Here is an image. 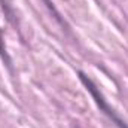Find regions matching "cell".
<instances>
[{
    "instance_id": "cell-1",
    "label": "cell",
    "mask_w": 128,
    "mask_h": 128,
    "mask_svg": "<svg viewBox=\"0 0 128 128\" xmlns=\"http://www.w3.org/2000/svg\"><path fill=\"white\" fill-rule=\"evenodd\" d=\"M79 76H80V80L84 82V85L86 86V90L91 92V96L94 97V100H96V103L98 104L100 110H101V112H103V113H104L109 119H110V121H113V122H115V124H116L119 128H128L127 124H125V122H124V121H122V119L116 115V113H115V110H113V109L107 104V101L104 100V97L100 94V91L97 90V86L94 85V82H92V80H91L86 74H84L82 72L79 73Z\"/></svg>"
}]
</instances>
